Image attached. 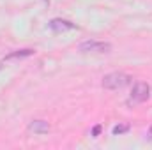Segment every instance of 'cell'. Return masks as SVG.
I'll list each match as a JSON object with an SVG mask.
<instances>
[{
    "mask_svg": "<svg viewBox=\"0 0 152 150\" xmlns=\"http://www.w3.org/2000/svg\"><path fill=\"white\" fill-rule=\"evenodd\" d=\"M129 83H131V76H127L126 73H110L101 81V85L108 90H122Z\"/></svg>",
    "mask_w": 152,
    "mask_h": 150,
    "instance_id": "cell-1",
    "label": "cell"
},
{
    "mask_svg": "<svg viewBox=\"0 0 152 150\" xmlns=\"http://www.w3.org/2000/svg\"><path fill=\"white\" fill-rule=\"evenodd\" d=\"M149 97H151V87H149V83L136 81L133 85V90H131L127 104H140V103H145Z\"/></svg>",
    "mask_w": 152,
    "mask_h": 150,
    "instance_id": "cell-2",
    "label": "cell"
},
{
    "mask_svg": "<svg viewBox=\"0 0 152 150\" xmlns=\"http://www.w3.org/2000/svg\"><path fill=\"white\" fill-rule=\"evenodd\" d=\"M78 48H80V51H83V53H110V51H112V44H110V42L94 41V39L81 42Z\"/></svg>",
    "mask_w": 152,
    "mask_h": 150,
    "instance_id": "cell-3",
    "label": "cell"
},
{
    "mask_svg": "<svg viewBox=\"0 0 152 150\" xmlns=\"http://www.w3.org/2000/svg\"><path fill=\"white\" fill-rule=\"evenodd\" d=\"M50 28H51L53 32H66V30H73V28H76V25L71 23V21H67V20L55 18V20L50 21Z\"/></svg>",
    "mask_w": 152,
    "mask_h": 150,
    "instance_id": "cell-4",
    "label": "cell"
},
{
    "mask_svg": "<svg viewBox=\"0 0 152 150\" xmlns=\"http://www.w3.org/2000/svg\"><path fill=\"white\" fill-rule=\"evenodd\" d=\"M28 131L34 134H46L50 131V124L46 120H32L28 124Z\"/></svg>",
    "mask_w": 152,
    "mask_h": 150,
    "instance_id": "cell-5",
    "label": "cell"
},
{
    "mask_svg": "<svg viewBox=\"0 0 152 150\" xmlns=\"http://www.w3.org/2000/svg\"><path fill=\"white\" fill-rule=\"evenodd\" d=\"M34 53H36V51H34V50H30V48H27V50H16V51L9 53V55L5 57V60H12V58H25V57L34 55Z\"/></svg>",
    "mask_w": 152,
    "mask_h": 150,
    "instance_id": "cell-6",
    "label": "cell"
},
{
    "mask_svg": "<svg viewBox=\"0 0 152 150\" xmlns=\"http://www.w3.org/2000/svg\"><path fill=\"white\" fill-rule=\"evenodd\" d=\"M129 131V124H118V125H115L113 127V134H124V133H127Z\"/></svg>",
    "mask_w": 152,
    "mask_h": 150,
    "instance_id": "cell-7",
    "label": "cell"
},
{
    "mask_svg": "<svg viewBox=\"0 0 152 150\" xmlns=\"http://www.w3.org/2000/svg\"><path fill=\"white\" fill-rule=\"evenodd\" d=\"M99 133H101V125H96L92 129V136H99Z\"/></svg>",
    "mask_w": 152,
    "mask_h": 150,
    "instance_id": "cell-8",
    "label": "cell"
},
{
    "mask_svg": "<svg viewBox=\"0 0 152 150\" xmlns=\"http://www.w3.org/2000/svg\"><path fill=\"white\" fill-rule=\"evenodd\" d=\"M149 140H152V127H151V133H149Z\"/></svg>",
    "mask_w": 152,
    "mask_h": 150,
    "instance_id": "cell-9",
    "label": "cell"
},
{
    "mask_svg": "<svg viewBox=\"0 0 152 150\" xmlns=\"http://www.w3.org/2000/svg\"><path fill=\"white\" fill-rule=\"evenodd\" d=\"M2 67H4V62H0V71H2Z\"/></svg>",
    "mask_w": 152,
    "mask_h": 150,
    "instance_id": "cell-10",
    "label": "cell"
}]
</instances>
